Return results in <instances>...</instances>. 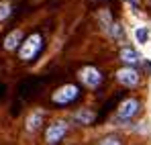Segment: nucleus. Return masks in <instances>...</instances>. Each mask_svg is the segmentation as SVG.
<instances>
[{"label":"nucleus","instance_id":"obj_3","mask_svg":"<svg viewBox=\"0 0 151 145\" xmlns=\"http://www.w3.org/2000/svg\"><path fill=\"white\" fill-rule=\"evenodd\" d=\"M65 131H68V125H65V123H53V125H49L47 131H45V139H47V143H49V145H57L61 139H63Z\"/></svg>","mask_w":151,"mask_h":145},{"label":"nucleus","instance_id":"obj_9","mask_svg":"<svg viewBox=\"0 0 151 145\" xmlns=\"http://www.w3.org/2000/svg\"><path fill=\"white\" fill-rule=\"evenodd\" d=\"M78 123H82V125H90V123L94 121V113H90V110H86V108H82V110H78L74 117Z\"/></svg>","mask_w":151,"mask_h":145},{"label":"nucleus","instance_id":"obj_4","mask_svg":"<svg viewBox=\"0 0 151 145\" xmlns=\"http://www.w3.org/2000/svg\"><path fill=\"white\" fill-rule=\"evenodd\" d=\"M137 113H139V100H135V98H127L125 102L119 106V110H116L121 121H131Z\"/></svg>","mask_w":151,"mask_h":145},{"label":"nucleus","instance_id":"obj_12","mask_svg":"<svg viewBox=\"0 0 151 145\" xmlns=\"http://www.w3.org/2000/svg\"><path fill=\"white\" fill-rule=\"evenodd\" d=\"M108 27H110V35H112V37H121V35H123V29H121L119 23H110Z\"/></svg>","mask_w":151,"mask_h":145},{"label":"nucleus","instance_id":"obj_5","mask_svg":"<svg viewBox=\"0 0 151 145\" xmlns=\"http://www.w3.org/2000/svg\"><path fill=\"white\" fill-rule=\"evenodd\" d=\"M80 78H82V82H84L86 86H90V88H96L102 82V74L98 72L96 68H92V66L84 68V70L80 72Z\"/></svg>","mask_w":151,"mask_h":145},{"label":"nucleus","instance_id":"obj_11","mask_svg":"<svg viewBox=\"0 0 151 145\" xmlns=\"http://www.w3.org/2000/svg\"><path fill=\"white\" fill-rule=\"evenodd\" d=\"M135 37H137L139 43H147V39H149V31H147L145 27H139V29L135 31Z\"/></svg>","mask_w":151,"mask_h":145},{"label":"nucleus","instance_id":"obj_6","mask_svg":"<svg viewBox=\"0 0 151 145\" xmlns=\"http://www.w3.org/2000/svg\"><path fill=\"white\" fill-rule=\"evenodd\" d=\"M116 80L125 86H137L139 84V74L135 72L133 68H123L116 72Z\"/></svg>","mask_w":151,"mask_h":145},{"label":"nucleus","instance_id":"obj_2","mask_svg":"<svg viewBox=\"0 0 151 145\" xmlns=\"http://www.w3.org/2000/svg\"><path fill=\"white\" fill-rule=\"evenodd\" d=\"M78 96H80L78 86H74V84H68V86H61L57 92H53V102H55V104H68V102L76 100Z\"/></svg>","mask_w":151,"mask_h":145},{"label":"nucleus","instance_id":"obj_7","mask_svg":"<svg viewBox=\"0 0 151 145\" xmlns=\"http://www.w3.org/2000/svg\"><path fill=\"white\" fill-rule=\"evenodd\" d=\"M121 59L125 61V63H129V68L131 66H135V63H139V59H141V55L135 51V49H131V47H125V49H121Z\"/></svg>","mask_w":151,"mask_h":145},{"label":"nucleus","instance_id":"obj_14","mask_svg":"<svg viewBox=\"0 0 151 145\" xmlns=\"http://www.w3.org/2000/svg\"><path fill=\"white\" fill-rule=\"evenodd\" d=\"M10 14V6L8 4H0V21H4Z\"/></svg>","mask_w":151,"mask_h":145},{"label":"nucleus","instance_id":"obj_8","mask_svg":"<svg viewBox=\"0 0 151 145\" xmlns=\"http://www.w3.org/2000/svg\"><path fill=\"white\" fill-rule=\"evenodd\" d=\"M21 41H23V33L17 29V31H12V33H10L6 39H4V47L12 51V49H17V45H19Z\"/></svg>","mask_w":151,"mask_h":145},{"label":"nucleus","instance_id":"obj_15","mask_svg":"<svg viewBox=\"0 0 151 145\" xmlns=\"http://www.w3.org/2000/svg\"><path fill=\"white\" fill-rule=\"evenodd\" d=\"M129 2H131V4H137V0H129Z\"/></svg>","mask_w":151,"mask_h":145},{"label":"nucleus","instance_id":"obj_10","mask_svg":"<svg viewBox=\"0 0 151 145\" xmlns=\"http://www.w3.org/2000/svg\"><path fill=\"white\" fill-rule=\"evenodd\" d=\"M41 121H43V115H41V113L31 115V117L27 119V129H29V131H37L39 125H41Z\"/></svg>","mask_w":151,"mask_h":145},{"label":"nucleus","instance_id":"obj_13","mask_svg":"<svg viewBox=\"0 0 151 145\" xmlns=\"http://www.w3.org/2000/svg\"><path fill=\"white\" fill-rule=\"evenodd\" d=\"M100 145H121V139H119V137H114V135H110V137L102 139Z\"/></svg>","mask_w":151,"mask_h":145},{"label":"nucleus","instance_id":"obj_1","mask_svg":"<svg viewBox=\"0 0 151 145\" xmlns=\"http://www.w3.org/2000/svg\"><path fill=\"white\" fill-rule=\"evenodd\" d=\"M43 47V39H41V35H31L29 39H27L25 43L21 45V51H19V55H21V59L23 61H31V59H35L37 57V53L41 51Z\"/></svg>","mask_w":151,"mask_h":145}]
</instances>
